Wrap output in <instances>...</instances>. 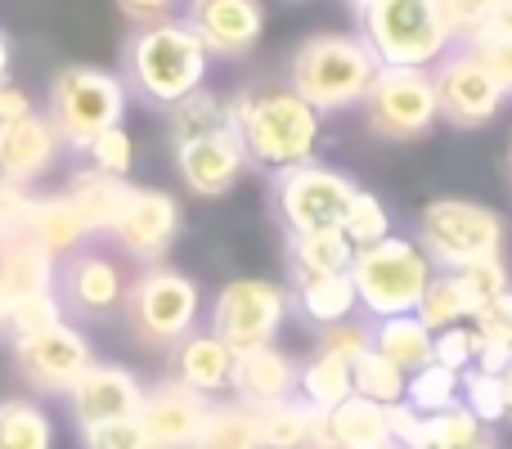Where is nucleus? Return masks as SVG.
Listing matches in <instances>:
<instances>
[{
	"instance_id": "nucleus-1",
	"label": "nucleus",
	"mask_w": 512,
	"mask_h": 449,
	"mask_svg": "<svg viewBox=\"0 0 512 449\" xmlns=\"http://www.w3.org/2000/svg\"><path fill=\"white\" fill-rule=\"evenodd\" d=\"M230 131L256 171L279 176L288 167L315 162L324 117L288 81H252L230 95Z\"/></svg>"
},
{
	"instance_id": "nucleus-2",
	"label": "nucleus",
	"mask_w": 512,
	"mask_h": 449,
	"mask_svg": "<svg viewBox=\"0 0 512 449\" xmlns=\"http://www.w3.org/2000/svg\"><path fill=\"white\" fill-rule=\"evenodd\" d=\"M207 68H212V54L194 36V27L185 18H162V23L135 27V36L122 45L117 77L126 81L131 99L171 113L180 99L207 86Z\"/></svg>"
},
{
	"instance_id": "nucleus-3",
	"label": "nucleus",
	"mask_w": 512,
	"mask_h": 449,
	"mask_svg": "<svg viewBox=\"0 0 512 449\" xmlns=\"http://www.w3.org/2000/svg\"><path fill=\"white\" fill-rule=\"evenodd\" d=\"M378 72H382L378 54H373L360 36L324 32V36H306V41L292 50L288 86L324 117V113L360 108Z\"/></svg>"
},
{
	"instance_id": "nucleus-4",
	"label": "nucleus",
	"mask_w": 512,
	"mask_h": 449,
	"mask_svg": "<svg viewBox=\"0 0 512 449\" xmlns=\"http://www.w3.org/2000/svg\"><path fill=\"white\" fill-rule=\"evenodd\" d=\"M355 18H360V41L378 54L382 68L432 72L459 45L445 0H369Z\"/></svg>"
},
{
	"instance_id": "nucleus-5",
	"label": "nucleus",
	"mask_w": 512,
	"mask_h": 449,
	"mask_svg": "<svg viewBox=\"0 0 512 449\" xmlns=\"http://www.w3.org/2000/svg\"><path fill=\"white\" fill-rule=\"evenodd\" d=\"M126 104H131V90L117 72L95 68V63H68L50 77L45 86V108L50 126L59 131L63 149L81 153L95 135L122 126Z\"/></svg>"
},
{
	"instance_id": "nucleus-6",
	"label": "nucleus",
	"mask_w": 512,
	"mask_h": 449,
	"mask_svg": "<svg viewBox=\"0 0 512 449\" xmlns=\"http://www.w3.org/2000/svg\"><path fill=\"white\" fill-rule=\"evenodd\" d=\"M432 274H436L432 256L409 234H391L382 243L355 252L351 283L355 297H360V319L373 324V319H391V315H414Z\"/></svg>"
},
{
	"instance_id": "nucleus-7",
	"label": "nucleus",
	"mask_w": 512,
	"mask_h": 449,
	"mask_svg": "<svg viewBox=\"0 0 512 449\" xmlns=\"http://www.w3.org/2000/svg\"><path fill=\"white\" fill-rule=\"evenodd\" d=\"M126 328L140 346L153 351H176L189 333H198V319H203V288L189 279L185 270H171V265H149L131 279L126 292Z\"/></svg>"
},
{
	"instance_id": "nucleus-8",
	"label": "nucleus",
	"mask_w": 512,
	"mask_h": 449,
	"mask_svg": "<svg viewBox=\"0 0 512 449\" xmlns=\"http://www.w3.org/2000/svg\"><path fill=\"white\" fill-rule=\"evenodd\" d=\"M418 243L432 256L436 270H463L486 256H504L508 225L495 207L472 203V198H432L418 212Z\"/></svg>"
},
{
	"instance_id": "nucleus-9",
	"label": "nucleus",
	"mask_w": 512,
	"mask_h": 449,
	"mask_svg": "<svg viewBox=\"0 0 512 449\" xmlns=\"http://www.w3.org/2000/svg\"><path fill=\"white\" fill-rule=\"evenodd\" d=\"M355 180L328 162H301L270 176V212L283 234H315V229H342V216L355 198Z\"/></svg>"
},
{
	"instance_id": "nucleus-10",
	"label": "nucleus",
	"mask_w": 512,
	"mask_h": 449,
	"mask_svg": "<svg viewBox=\"0 0 512 449\" xmlns=\"http://www.w3.org/2000/svg\"><path fill=\"white\" fill-rule=\"evenodd\" d=\"M54 292H59L68 319H81V324H104V319L122 315L126 292H131V274H126V261L104 243H86L81 252L63 256L59 274H54Z\"/></svg>"
},
{
	"instance_id": "nucleus-11",
	"label": "nucleus",
	"mask_w": 512,
	"mask_h": 449,
	"mask_svg": "<svg viewBox=\"0 0 512 449\" xmlns=\"http://www.w3.org/2000/svg\"><path fill=\"white\" fill-rule=\"evenodd\" d=\"M360 108H364L369 135H378L387 144L423 140L436 126V117H441L432 72H418V68H382Z\"/></svg>"
},
{
	"instance_id": "nucleus-12",
	"label": "nucleus",
	"mask_w": 512,
	"mask_h": 449,
	"mask_svg": "<svg viewBox=\"0 0 512 449\" xmlns=\"http://www.w3.org/2000/svg\"><path fill=\"white\" fill-rule=\"evenodd\" d=\"M292 319V297L274 279H230L212 301V333L234 351L274 346Z\"/></svg>"
},
{
	"instance_id": "nucleus-13",
	"label": "nucleus",
	"mask_w": 512,
	"mask_h": 449,
	"mask_svg": "<svg viewBox=\"0 0 512 449\" xmlns=\"http://www.w3.org/2000/svg\"><path fill=\"white\" fill-rule=\"evenodd\" d=\"M9 355H14V369L36 396H68L81 382V373L95 364V346L81 333L72 319L45 328L36 337H18L9 342Z\"/></svg>"
},
{
	"instance_id": "nucleus-14",
	"label": "nucleus",
	"mask_w": 512,
	"mask_h": 449,
	"mask_svg": "<svg viewBox=\"0 0 512 449\" xmlns=\"http://www.w3.org/2000/svg\"><path fill=\"white\" fill-rule=\"evenodd\" d=\"M436 81V108H441V122L459 126V131H481L499 117V108L508 104L499 81L486 72V63L468 50V45H454L441 63L432 68Z\"/></svg>"
},
{
	"instance_id": "nucleus-15",
	"label": "nucleus",
	"mask_w": 512,
	"mask_h": 449,
	"mask_svg": "<svg viewBox=\"0 0 512 449\" xmlns=\"http://www.w3.org/2000/svg\"><path fill=\"white\" fill-rule=\"evenodd\" d=\"M180 238V203L167 194V189H144L135 185L131 198H126L122 216L113 221V229L104 234V243L113 247L122 261L135 265H162L167 252Z\"/></svg>"
},
{
	"instance_id": "nucleus-16",
	"label": "nucleus",
	"mask_w": 512,
	"mask_h": 449,
	"mask_svg": "<svg viewBox=\"0 0 512 449\" xmlns=\"http://www.w3.org/2000/svg\"><path fill=\"white\" fill-rule=\"evenodd\" d=\"M144 391H149V387H144V382L135 378L126 364L95 360L63 400H68V409H72V423H77V432H90V427H104V423L140 418Z\"/></svg>"
},
{
	"instance_id": "nucleus-17",
	"label": "nucleus",
	"mask_w": 512,
	"mask_h": 449,
	"mask_svg": "<svg viewBox=\"0 0 512 449\" xmlns=\"http://www.w3.org/2000/svg\"><path fill=\"white\" fill-rule=\"evenodd\" d=\"M212 414V400L198 396L194 387L176 378H162L144 391L140 405V427L149 449H194L203 436V423Z\"/></svg>"
},
{
	"instance_id": "nucleus-18",
	"label": "nucleus",
	"mask_w": 512,
	"mask_h": 449,
	"mask_svg": "<svg viewBox=\"0 0 512 449\" xmlns=\"http://www.w3.org/2000/svg\"><path fill=\"white\" fill-rule=\"evenodd\" d=\"M185 23L194 27L212 59L216 54L243 59L265 32V5L261 0H185Z\"/></svg>"
},
{
	"instance_id": "nucleus-19",
	"label": "nucleus",
	"mask_w": 512,
	"mask_h": 449,
	"mask_svg": "<svg viewBox=\"0 0 512 449\" xmlns=\"http://www.w3.org/2000/svg\"><path fill=\"white\" fill-rule=\"evenodd\" d=\"M248 167L252 162H248V153H243V144H239L234 131L212 135V140H198V144H180L176 149V171H180V180H185V189L194 198L230 194Z\"/></svg>"
},
{
	"instance_id": "nucleus-20",
	"label": "nucleus",
	"mask_w": 512,
	"mask_h": 449,
	"mask_svg": "<svg viewBox=\"0 0 512 449\" xmlns=\"http://www.w3.org/2000/svg\"><path fill=\"white\" fill-rule=\"evenodd\" d=\"M59 153H63V140L50 126V117L45 113L23 117V122L0 131V180L32 189L36 180H45L54 171Z\"/></svg>"
},
{
	"instance_id": "nucleus-21",
	"label": "nucleus",
	"mask_w": 512,
	"mask_h": 449,
	"mask_svg": "<svg viewBox=\"0 0 512 449\" xmlns=\"http://www.w3.org/2000/svg\"><path fill=\"white\" fill-rule=\"evenodd\" d=\"M234 364H239V351H234L230 342H221L212 328H198V333H189L185 342L171 351V378L212 400V396H221V391H230Z\"/></svg>"
},
{
	"instance_id": "nucleus-22",
	"label": "nucleus",
	"mask_w": 512,
	"mask_h": 449,
	"mask_svg": "<svg viewBox=\"0 0 512 449\" xmlns=\"http://www.w3.org/2000/svg\"><path fill=\"white\" fill-rule=\"evenodd\" d=\"M230 396L248 409H265L274 400L297 396V360L283 355L279 346H256V351H239L234 364Z\"/></svg>"
},
{
	"instance_id": "nucleus-23",
	"label": "nucleus",
	"mask_w": 512,
	"mask_h": 449,
	"mask_svg": "<svg viewBox=\"0 0 512 449\" xmlns=\"http://www.w3.org/2000/svg\"><path fill=\"white\" fill-rule=\"evenodd\" d=\"M288 297H292V319H301L310 328H333L346 324V319H360V297H355L351 270L288 279Z\"/></svg>"
},
{
	"instance_id": "nucleus-24",
	"label": "nucleus",
	"mask_w": 512,
	"mask_h": 449,
	"mask_svg": "<svg viewBox=\"0 0 512 449\" xmlns=\"http://www.w3.org/2000/svg\"><path fill=\"white\" fill-rule=\"evenodd\" d=\"M315 449H382L391 445V427H387V409L373 400H342L328 414H315Z\"/></svg>"
},
{
	"instance_id": "nucleus-25",
	"label": "nucleus",
	"mask_w": 512,
	"mask_h": 449,
	"mask_svg": "<svg viewBox=\"0 0 512 449\" xmlns=\"http://www.w3.org/2000/svg\"><path fill=\"white\" fill-rule=\"evenodd\" d=\"M27 238L41 247L45 256L63 261V256L81 252L86 243H95V234L86 229V221L77 216V207L63 194H41L32 198V216H27Z\"/></svg>"
},
{
	"instance_id": "nucleus-26",
	"label": "nucleus",
	"mask_w": 512,
	"mask_h": 449,
	"mask_svg": "<svg viewBox=\"0 0 512 449\" xmlns=\"http://www.w3.org/2000/svg\"><path fill=\"white\" fill-rule=\"evenodd\" d=\"M131 180H108V176H95V171H72V180L59 189L63 198H68L72 207H77V216L86 221V229L95 238H104L108 229H113V221L122 216L126 198H131Z\"/></svg>"
},
{
	"instance_id": "nucleus-27",
	"label": "nucleus",
	"mask_w": 512,
	"mask_h": 449,
	"mask_svg": "<svg viewBox=\"0 0 512 449\" xmlns=\"http://www.w3.org/2000/svg\"><path fill=\"white\" fill-rule=\"evenodd\" d=\"M54 274H59V261L45 256L27 234L0 238V292H5V301L32 297V292H50Z\"/></svg>"
},
{
	"instance_id": "nucleus-28",
	"label": "nucleus",
	"mask_w": 512,
	"mask_h": 449,
	"mask_svg": "<svg viewBox=\"0 0 512 449\" xmlns=\"http://www.w3.org/2000/svg\"><path fill=\"white\" fill-rule=\"evenodd\" d=\"M432 342L436 333L418 315H391L369 324V346L378 355H387L391 364H400L405 373H418L432 364Z\"/></svg>"
},
{
	"instance_id": "nucleus-29",
	"label": "nucleus",
	"mask_w": 512,
	"mask_h": 449,
	"mask_svg": "<svg viewBox=\"0 0 512 449\" xmlns=\"http://www.w3.org/2000/svg\"><path fill=\"white\" fill-rule=\"evenodd\" d=\"M297 396L306 400L315 414H328L342 400L355 396V364L333 360L324 351H310L306 360L297 364Z\"/></svg>"
},
{
	"instance_id": "nucleus-30",
	"label": "nucleus",
	"mask_w": 512,
	"mask_h": 449,
	"mask_svg": "<svg viewBox=\"0 0 512 449\" xmlns=\"http://www.w3.org/2000/svg\"><path fill=\"white\" fill-rule=\"evenodd\" d=\"M252 418H256V441H261V449H310V441H315V409L301 396L252 409Z\"/></svg>"
},
{
	"instance_id": "nucleus-31",
	"label": "nucleus",
	"mask_w": 512,
	"mask_h": 449,
	"mask_svg": "<svg viewBox=\"0 0 512 449\" xmlns=\"http://www.w3.org/2000/svg\"><path fill=\"white\" fill-rule=\"evenodd\" d=\"M167 131L171 144H198V140H212V135L230 131V99L212 95V90H194L189 99H180L176 108L167 113Z\"/></svg>"
},
{
	"instance_id": "nucleus-32",
	"label": "nucleus",
	"mask_w": 512,
	"mask_h": 449,
	"mask_svg": "<svg viewBox=\"0 0 512 449\" xmlns=\"http://www.w3.org/2000/svg\"><path fill=\"white\" fill-rule=\"evenodd\" d=\"M355 261L342 229H315V234H288V279L301 274H346Z\"/></svg>"
},
{
	"instance_id": "nucleus-33",
	"label": "nucleus",
	"mask_w": 512,
	"mask_h": 449,
	"mask_svg": "<svg viewBox=\"0 0 512 449\" xmlns=\"http://www.w3.org/2000/svg\"><path fill=\"white\" fill-rule=\"evenodd\" d=\"M0 449H54V418L41 400H0Z\"/></svg>"
},
{
	"instance_id": "nucleus-34",
	"label": "nucleus",
	"mask_w": 512,
	"mask_h": 449,
	"mask_svg": "<svg viewBox=\"0 0 512 449\" xmlns=\"http://www.w3.org/2000/svg\"><path fill=\"white\" fill-rule=\"evenodd\" d=\"M414 315L423 319L432 333H441V328H454V324H472V315H477V310H472V301H468V292H463L459 274L436 270Z\"/></svg>"
},
{
	"instance_id": "nucleus-35",
	"label": "nucleus",
	"mask_w": 512,
	"mask_h": 449,
	"mask_svg": "<svg viewBox=\"0 0 512 449\" xmlns=\"http://www.w3.org/2000/svg\"><path fill=\"white\" fill-rule=\"evenodd\" d=\"M405 405L418 409L423 418H441L450 409L463 405V373L441 369V364H427V369L409 373V391H405Z\"/></svg>"
},
{
	"instance_id": "nucleus-36",
	"label": "nucleus",
	"mask_w": 512,
	"mask_h": 449,
	"mask_svg": "<svg viewBox=\"0 0 512 449\" xmlns=\"http://www.w3.org/2000/svg\"><path fill=\"white\" fill-rule=\"evenodd\" d=\"M405 391H409V373L369 346L364 360L355 364V396L373 400V405H382V409H396V405H405Z\"/></svg>"
},
{
	"instance_id": "nucleus-37",
	"label": "nucleus",
	"mask_w": 512,
	"mask_h": 449,
	"mask_svg": "<svg viewBox=\"0 0 512 449\" xmlns=\"http://www.w3.org/2000/svg\"><path fill=\"white\" fill-rule=\"evenodd\" d=\"M194 449H261L256 441V418L248 405L230 400V405H212Z\"/></svg>"
},
{
	"instance_id": "nucleus-38",
	"label": "nucleus",
	"mask_w": 512,
	"mask_h": 449,
	"mask_svg": "<svg viewBox=\"0 0 512 449\" xmlns=\"http://www.w3.org/2000/svg\"><path fill=\"white\" fill-rule=\"evenodd\" d=\"M396 229H391V212L387 203H382L373 189H355L351 207H346L342 216V238L351 243V252H364V247L382 243V238H391Z\"/></svg>"
},
{
	"instance_id": "nucleus-39",
	"label": "nucleus",
	"mask_w": 512,
	"mask_h": 449,
	"mask_svg": "<svg viewBox=\"0 0 512 449\" xmlns=\"http://www.w3.org/2000/svg\"><path fill=\"white\" fill-rule=\"evenodd\" d=\"M68 319V310H63L59 292H32V297H14L5 306V337L9 342H18V337H36L45 333V328L63 324Z\"/></svg>"
},
{
	"instance_id": "nucleus-40",
	"label": "nucleus",
	"mask_w": 512,
	"mask_h": 449,
	"mask_svg": "<svg viewBox=\"0 0 512 449\" xmlns=\"http://www.w3.org/2000/svg\"><path fill=\"white\" fill-rule=\"evenodd\" d=\"M81 167L95 171V176H108V180H131L135 171V140L126 126H113V131L95 135L86 149L77 153Z\"/></svg>"
},
{
	"instance_id": "nucleus-41",
	"label": "nucleus",
	"mask_w": 512,
	"mask_h": 449,
	"mask_svg": "<svg viewBox=\"0 0 512 449\" xmlns=\"http://www.w3.org/2000/svg\"><path fill=\"white\" fill-rule=\"evenodd\" d=\"M459 274V283H463V292H468V301H472V310H490L499 297H508L512 292V274H508V261L504 256H486V261H472V265H463V270H454ZM472 315V319H477Z\"/></svg>"
},
{
	"instance_id": "nucleus-42",
	"label": "nucleus",
	"mask_w": 512,
	"mask_h": 449,
	"mask_svg": "<svg viewBox=\"0 0 512 449\" xmlns=\"http://www.w3.org/2000/svg\"><path fill=\"white\" fill-rule=\"evenodd\" d=\"M463 409L477 418L481 427H499L508 418V400H504V378L490 373H463Z\"/></svg>"
},
{
	"instance_id": "nucleus-43",
	"label": "nucleus",
	"mask_w": 512,
	"mask_h": 449,
	"mask_svg": "<svg viewBox=\"0 0 512 449\" xmlns=\"http://www.w3.org/2000/svg\"><path fill=\"white\" fill-rule=\"evenodd\" d=\"M477 351H481V333L477 324H454V328H441L432 342V364L441 369H454V373H468L477 364Z\"/></svg>"
},
{
	"instance_id": "nucleus-44",
	"label": "nucleus",
	"mask_w": 512,
	"mask_h": 449,
	"mask_svg": "<svg viewBox=\"0 0 512 449\" xmlns=\"http://www.w3.org/2000/svg\"><path fill=\"white\" fill-rule=\"evenodd\" d=\"M472 54H477L481 63H486V72L499 81V90H504V99H512V36L508 32H495V27H481L477 36H468Z\"/></svg>"
},
{
	"instance_id": "nucleus-45",
	"label": "nucleus",
	"mask_w": 512,
	"mask_h": 449,
	"mask_svg": "<svg viewBox=\"0 0 512 449\" xmlns=\"http://www.w3.org/2000/svg\"><path fill=\"white\" fill-rule=\"evenodd\" d=\"M481 445H486V427L463 405L432 418V449H481Z\"/></svg>"
},
{
	"instance_id": "nucleus-46",
	"label": "nucleus",
	"mask_w": 512,
	"mask_h": 449,
	"mask_svg": "<svg viewBox=\"0 0 512 449\" xmlns=\"http://www.w3.org/2000/svg\"><path fill=\"white\" fill-rule=\"evenodd\" d=\"M315 351L333 355V360H346V364H360L364 351H369V319H346V324L319 328Z\"/></svg>"
},
{
	"instance_id": "nucleus-47",
	"label": "nucleus",
	"mask_w": 512,
	"mask_h": 449,
	"mask_svg": "<svg viewBox=\"0 0 512 449\" xmlns=\"http://www.w3.org/2000/svg\"><path fill=\"white\" fill-rule=\"evenodd\" d=\"M387 427H391V445L396 449H432V418H423L418 409H409V405L387 409Z\"/></svg>"
},
{
	"instance_id": "nucleus-48",
	"label": "nucleus",
	"mask_w": 512,
	"mask_h": 449,
	"mask_svg": "<svg viewBox=\"0 0 512 449\" xmlns=\"http://www.w3.org/2000/svg\"><path fill=\"white\" fill-rule=\"evenodd\" d=\"M81 449H149L140 418H122V423H104L81 432Z\"/></svg>"
},
{
	"instance_id": "nucleus-49",
	"label": "nucleus",
	"mask_w": 512,
	"mask_h": 449,
	"mask_svg": "<svg viewBox=\"0 0 512 449\" xmlns=\"http://www.w3.org/2000/svg\"><path fill=\"white\" fill-rule=\"evenodd\" d=\"M499 5H504V0H445V14H450V27H454V36H459V45L468 41V36H477L481 27H490Z\"/></svg>"
},
{
	"instance_id": "nucleus-50",
	"label": "nucleus",
	"mask_w": 512,
	"mask_h": 449,
	"mask_svg": "<svg viewBox=\"0 0 512 449\" xmlns=\"http://www.w3.org/2000/svg\"><path fill=\"white\" fill-rule=\"evenodd\" d=\"M472 324H477L481 337H490V342H499V346H508L512 351V292L508 297H499L490 310H481Z\"/></svg>"
},
{
	"instance_id": "nucleus-51",
	"label": "nucleus",
	"mask_w": 512,
	"mask_h": 449,
	"mask_svg": "<svg viewBox=\"0 0 512 449\" xmlns=\"http://www.w3.org/2000/svg\"><path fill=\"white\" fill-rule=\"evenodd\" d=\"M36 113V104H32V95H27L18 81H0V131L5 126H14V122H23V117H32Z\"/></svg>"
},
{
	"instance_id": "nucleus-52",
	"label": "nucleus",
	"mask_w": 512,
	"mask_h": 449,
	"mask_svg": "<svg viewBox=\"0 0 512 449\" xmlns=\"http://www.w3.org/2000/svg\"><path fill=\"white\" fill-rule=\"evenodd\" d=\"M508 364H512V351H508V346H499V342H490V337H481V351H477V364H472V369H477V373H490V378H504ZM472 369H468V373H472Z\"/></svg>"
},
{
	"instance_id": "nucleus-53",
	"label": "nucleus",
	"mask_w": 512,
	"mask_h": 449,
	"mask_svg": "<svg viewBox=\"0 0 512 449\" xmlns=\"http://www.w3.org/2000/svg\"><path fill=\"white\" fill-rule=\"evenodd\" d=\"M117 5H122V14L126 18H135V23H162V18L171 14V5H176V0H117Z\"/></svg>"
},
{
	"instance_id": "nucleus-54",
	"label": "nucleus",
	"mask_w": 512,
	"mask_h": 449,
	"mask_svg": "<svg viewBox=\"0 0 512 449\" xmlns=\"http://www.w3.org/2000/svg\"><path fill=\"white\" fill-rule=\"evenodd\" d=\"M490 27H495V32H508V36H512V0H504V5L495 9V18H490Z\"/></svg>"
},
{
	"instance_id": "nucleus-55",
	"label": "nucleus",
	"mask_w": 512,
	"mask_h": 449,
	"mask_svg": "<svg viewBox=\"0 0 512 449\" xmlns=\"http://www.w3.org/2000/svg\"><path fill=\"white\" fill-rule=\"evenodd\" d=\"M9 77V41H5V32H0V81Z\"/></svg>"
},
{
	"instance_id": "nucleus-56",
	"label": "nucleus",
	"mask_w": 512,
	"mask_h": 449,
	"mask_svg": "<svg viewBox=\"0 0 512 449\" xmlns=\"http://www.w3.org/2000/svg\"><path fill=\"white\" fill-rule=\"evenodd\" d=\"M504 400H508V418H512V364H508V373H504Z\"/></svg>"
},
{
	"instance_id": "nucleus-57",
	"label": "nucleus",
	"mask_w": 512,
	"mask_h": 449,
	"mask_svg": "<svg viewBox=\"0 0 512 449\" xmlns=\"http://www.w3.org/2000/svg\"><path fill=\"white\" fill-rule=\"evenodd\" d=\"M5 306L9 301H5V292H0V333H5Z\"/></svg>"
},
{
	"instance_id": "nucleus-58",
	"label": "nucleus",
	"mask_w": 512,
	"mask_h": 449,
	"mask_svg": "<svg viewBox=\"0 0 512 449\" xmlns=\"http://www.w3.org/2000/svg\"><path fill=\"white\" fill-rule=\"evenodd\" d=\"M346 5H351V9H355V14H360V9H364V5H369V0H346Z\"/></svg>"
},
{
	"instance_id": "nucleus-59",
	"label": "nucleus",
	"mask_w": 512,
	"mask_h": 449,
	"mask_svg": "<svg viewBox=\"0 0 512 449\" xmlns=\"http://www.w3.org/2000/svg\"><path fill=\"white\" fill-rule=\"evenodd\" d=\"M481 449H499V445H490V441H486V445H481Z\"/></svg>"
},
{
	"instance_id": "nucleus-60",
	"label": "nucleus",
	"mask_w": 512,
	"mask_h": 449,
	"mask_svg": "<svg viewBox=\"0 0 512 449\" xmlns=\"http://www.w3.org/2000/svg\"><path fill=\"white\" fill-rule=\"evenodd\" d=\"M382 449H396V445H382Z\"/></svg>"
},
{
	"instance_id": "nucleus-61",
	"label": "nucleus",
	"mask_w": 512,
	"mask_h": 449,
	"mask_svg": "<svg viewBox=\"0 0 512 449\" xmlns=\"http://www.w3.org/2000/svg\"><path fill=\"white\" fill-rule=\"evenodd\" d=\"M310 449H315V445H310Z\"/></svg>"
}]
</instances>
